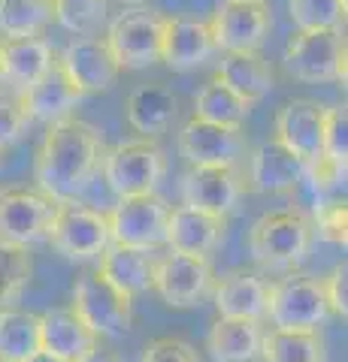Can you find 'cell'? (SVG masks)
Here are the masks:
<instances>
[{
  "mask_svg": "<svg viewBox=\"0 0 348 362\" xmlns=\"http://www.w3.org/2000/svg\"><path fill=\"white\" fill-rule=\"evenodd\" d=\"M215 54L209 25L188 16H164V40H161V64L176 73H188L203 66Z\"/></svg>",
  "mask_w": 348,
  "mask_h": 362,
  "instance_id": "cell-18",
  "label": "cell"
},
{
  "mask_svg": "<svg viewBox=\"0 0 348 362\" xmlns=\"http://www.w3.org/2000/svg\"><path fill=\"white\" fill-rule=\"evenodd\" d=\"M55 66V49L46 37L0 40V85L18 90L40 82Z\"/></svg>",
  "mask_w": 348,
  "mask_h": 362,
  "instance_id": "cell-21",
  "label": "cell"
},
{
  "mask_svg": "<svg viewBox=\"0 0 348 362\" xmlns=\"http://www.w3.org/2000/svg\"><path fill=\"white\" fill-rule=\"evenodd\" d=\"M55 64L79 94H103L118 82V64L112 61L103 37H73L55 54Z\"/></svg>",
  "mask_w": 348,
  "mask_h": 362,
  "instance_id": "cell-13",
  "label": "cell"
},
{
  "mask_svg": "<svg viewBox=\"0 0 348 362\" xmlns=\"http://www.w3.org/2000/svg\"><path fill=\"white\" fill-rule=\"evenodd\" d=\"M224 226L228 221L215 218L206 211H194L188 206H176L167 214V230H164V245L173 254H185V257H206L218 247L224 239Z\"/></svg>",
  "mask_w": 348,
  "mask_h": 362,
  "instance_id": "cell-20",
  "label": "cell"
},
{
  "mask_svg": "<svg viewBox=\"0 0 348 362\" xmlns=\"http://www.w3.org/2000/svg\"><path fill=\"white\" fill-rule=\"evenodd\" d=\"M209 33L215 42V52H261L269 33V9L264 0L257 4H224L209 21Z\"/></svg>",
  "mask_w": 348,
  "mask_h": 362,
  "instance_id": "cell-15",
  "label": "cell"
},
{
  "mask_svg": "<svg viewBox=\"0 0 348 362\" xmlns=\"http://www.w3.org/2000/svg\"><path fill=\"white\" fill-rule=\"evenodd\" d=\"M282 66L291 78L306 85L345 82L342 30H297L282 49Z\"/></svg>",
  "mask_w": 348,
  "mask_h": 362,
  "instance_id": "cell-7",
  "label": "cell"
},
{
  "mask_svg": "<svg viewBox=\"0 0 348 362\" xmlns=\"http://www.w3.org/2000/svg\"><path fill=\"white\" fill-rule=\"evenodd\" d=\"M100 169L118 199L158 194V185L167 175V154L155 139H130L103 151Z\"/></svg>",
  "mask_w": 348,
  "mask_h": 362,
  "instance_id": "cell-4",
  "label": "cell"
},
{
  "mask_svg": "<svg viewBox=\"0 0 348 362\" xmlns=\"http://www.w3.org/2000/svg\"><path fill=\"white\" fill-rule=\"evenodd\" d=\"M70 308L97 338H118L133 323V299L118 293L100 272H82L73 281V302Z\"/></svg>",
  "mask_w": 348,
  "mask_h": 362,
  "instance_id": "cell-9",
  "label": "cell"
},
{
  "mask_svg": "<svg viewBox=\"0 0 348 362\" xmlns=\"http://www.w3.org/2000/svg\"><path fill=\"white\" fill-rule=\"evenodd\" d=\"M228 4H257V0H228Z\"/></svg>",
  "mask_w": 348,
  "mask_h": 362,
  "instance_id": "cell-43",
  "label": "cell"
},
{
  "mask_svg": "<svg viewBox=\"0 0 348 362\" xmlns=\"http://www.w3.org/2000/svg\"><path fill=\"white\" fill-rule=\"evenodd\" d=\"M303 169L288 148L266 139L249 154V187L254 194H291L303 181Z\"/></svg>",
  "mask_w": 348,
  "mask_h": 362,
  "instance_id": "cell-23",
  "label": "cell"
},
{
  "mask_svg": "<svg viewBox=\"0 0 348 362\" xmlns=\"http://www.w3.org/2000/svg\"><path fill=\"white\" fill-rule=\"evenodd\" d=\"M312 223L300 209L264 211L249 230V254L266 272H297L309 257Z\"/></svg>",
  "mask_w": 348,
  "mask_h": 362,
  "instance_id": "cell-2",
  "label": "cell"
},
{
  "mask_svg": "<svg viewBox=\"0 0 348 362\" xmlns=\"http://www.w3.org/2000/svg\"><path fill=\"white\" fill-rule=\"evenodd\" d=\"M164 16L149 6H125L106 21L103 42L118 70H145L161 64Z\"/></svg>",
  "mask_w": 348,
  "mask_h": 362,
  "instance_id": "cell-3",
  "label": "cell"
},
{
  "mask_svg": "<svg viewBox=\"0 0 348 362\" xmlns=\"http://www.w3.org/2000/svg\"><path fill=\"white\" fill-rule=\"evenodd\" d=\"M30 275H33L30 251L0 245V311L13 308L21 299V293L30 284Z\"/></svg>",
  "mask_w": 348,
  "mask_h": 362,
  "instance_id": "cell-33",
  "label": "cell"
},
{
  "mask_svg": "<svg viewBox=\"0 0 348 362\" xmlns=\"http://www.w3.org/2000/svg\"><path fill=\"white\" fill-rule=\"evenodd\" d=\"M52 25V0H0V33L4 40L43 37Z\"/></svg>",
  "mask_w": 348,
  "mask_h": 362,
  "instance_id": "cell-31",
  "label": "cell"
},
{
  "mask_svg": "<svg viewBox=\"0 0 348 362\" xmlns=\"http://www.w3.org/2000/svg\"><path fill=\"white\" fill-rule=\"evenodd\" d=\"M55 251L70 263H91L112 245L106 211L88 206L82 199L58 202L49 226V239Z\"/></svg>",
  "mask_w": 348,
  "mask_h": 362,
  "instance_id": "cell-6",
  "label": "cell"
},
{
  "mask_svg": "<svg viewBox=\"0 0 348 362\" xmlns=\"http://www.w3.org/2000/svg\"><path fill=\"white\" fill-rule=\"evenodd\" d=\"M176 112H179V100L173 94V88L164 82H145L128 94L125 115H128V124L142 139H158L161 133H167Z\"/></svg>",
  "mask_w": 348,
  "mask_h": 362,
  "instance_id": "cell-24",
  "label": "cell"
},
{
  "mask_svg": "<svg viewBox=\"0 0 348 362\" xmlns=\"http://www.w3.org/2000/svg\"><path fill=\"white\" fill-rule=\"evenodd\" d=\"M40 350V314L25 308L0 311V362H25Z\"/></svg>",
  "mask_w": 348,
  "mask_h": 362,
  "instance_id": "cell-30",
  "label": "cell"
},
{
  "mask_svg": "<svg viewBox=\"0 0 348 362\" xmlns=\"http://www.w3.org/2000/svg\"><path fill=\"white\" fill-rule=\"evenodd\" d=\"M28 127L30 121L25 118L18 100L0 90V151H9L13 145H18L28 136Z\"/></svg>",
  "mask_w": 348,
  "mask_h": 362,
  "instance_id": "cell-38",
  "label": "cell"
},
{
  "mask_svg": "<svg viewBox=\"0 0 348 362\" xmlns=\"http://www.w3.org/2000/svg\"><path fill=\"white\" fill-rule=\"evenodd\" d=\"M321 284H324V296H327L330 314L345 320L348 317V266H345V259L330 269L327 278H321Z\"/></svg>",
  "mask_w": 348,
  "mask_h": 362,
  "instance_id": "cell-39",
  "label": "cell"
},
{
  "mask_svg": "<svg viewBox=\"0 0 348 362\" xmlns=\"http://www.w3.org/2000/svg\"><path fill=\"white\" fill-rule=\"evenodd\" d=\"M330 317L321 278L306 272H288L269 284L266 320L273 329H321Z\"/></svg>",
  "mask_w": 348,
  "mask_h": 362,
  "instance_id": "cell-5",
  "label": "cell"
},
{
  "mask_svg": "<svg viewBox=\"0 0 348 362\" xmlns=\"http://www.w3.org/2000/svg\"><path fill=\"white\" fill-rule=\"evenodd\" d=\"M324 112H327V106H321L318 100H309V97L288 100V103L276 109V118H273L276 136L273 139L294 154L303 166L315 163L321 157Z\"/></svg>",
  "mask_w": 348,
  "mask_h": 362,
  "instance_id": "cell-14",
  "label": "cell"
},
{
  "mask_svg": "<svg viewBox=\"0 0 348 362\" xmlns=\"http://www.w3.org/2000/svg\"><path fill=\"white\" fill-rule=\"evenodd\" d=\"M97 272L103 275L112 287L125 296L137 299L142 293L152 290L155 281V263L158 257L152 251H133V247H121V245H109L97 259Z\"/></svg>",
  "mask_w": 348,
  "mask_h": 362,
  "instance_id": "cell-26",
  "label": "cell"
},
{
  "mask_svg": "<svg viewBox=\"0 0 348 362\" xmlns=\"http://www.w3.org/2000/svg\"><path fill=\"white\" fill-rule=\"evenodd\" d=\"M179 194H182V206L228 221L240 209L245 181L237 166H188Z\"/></svg>",
  "mask_w": 348,
  "mask_h": 362,
  "instance_id": "cell-12",
  "label": "cell"
},
{
  "mask_svg": "<svg viewBox=\"0 0 348 362\" xmlns=\"http://www.w3.org/2000/svg\"><path fill=\"white\" fill-rule=\"evenodd\" d=\"M249 112L252 106L245 100H240L230 88H224L218 78H209L194 94V115L191 118L218 124V127H228V130H242V124L249 121Z\"/></svg>",
  "mask_w": 348,
  "mask_h": 362,
  "instance_id": "cell-29",
  "label": "cell"
},
{
  "mask_svg": "<svg viewBox=\"0 0 348 362\" xmlns=\"http://www.w3.org/2000/svg\"><path fill=\"white\" fill-rule=\"evenodd\" d=\"M100 347V338L79 320L70 305L40 314V350L61 362H79Z\"/></svg>",
  "mask_w": 348,
  "mask_h": 362,
  "instance_id": "cell-19",
  "label": "cell"
},
{
  "mask_svg": "<svg viewBox=\"0 0 348 362\" xmlns=\"http://www.w3.org/2000/svg\"><path fill=\"white\" fill-rule=\"evenodd\" d=\"M288 16L297 30H342L345 0H288Z\"/></svg>",
  "mask_w": 348,
  "mask_h": 362,
  "instance_id": "cell-34",
  "label": "cell"
},
{
  "mask_svg": "<svg viewBox=\"0 0 348 362\" xmlns=\"http://www.w3.org/2000/svg\"><path fill=\"white\" fill-rule=\"evenodd\" d=\"M25 362H61V359H55V356H49V354H46V350H37V354H33V356H28Z\"/></svg>",
  "mask_w": 348,
  "mask_h": 362,
  "instance_id": "cell-41",
  "label": "cell"
},
{
  "mask_svg": "<svg viewBox=\"0 0 348 362\" xmlns=\"http://www.w3.org/2000/svg\"><path fill=\"white\" fill-rule=\"evenodd\" d=\"M52 21L73 37H100L109 21V0H52Z\"/></svg>",
  "mask_w": 348,
  "mask_h": 362,
  "instance_id": "cell-32",
  "label": "cell"
},
{
  "mask_svg": "<svg viewBox=\"0 0 348 362\" xmlns=\"http://www.w3.org/2000/svg\"><path fill=\"white\" fill-rule=\"evenodd\" d=\"M212 284H215V272L206 257H185L170 251L155 263L152 290L170 308H194L212 293Z\"/></svg>",
  "mask_w": 348,
  "mask_h": 362,
  "instance_id": "cell-11",
  "label": "cell"
},
{
  "mask_svg": "<svg viewBox=\"0 0 348 362\" xmlns=\"http://www.w3.org/2000/svg\"><path fill=\"white\" fill-rule=\"evenodd\" d=\"M176 145L188 166H237L245 154L242 130H228L197 118L182 124Z\"/></svg>",
  "mask_w": 348,
  "mask_h": 362,
  "instance_id": "cell-16",
  "label": "cell"
},
{
  "mask_svg": "<svg viewBox=\"0 0 348 362\" xmlns=\"http://www.w3.org/2000/svg\"><path fill=\"white\" fill-rule=\"evenodd\" d=\"M79 362H121V359H118V354H112V350L97 347L94 354H88V356H85V359H79Z\"/></svg>",
  "mask_w": 348,
  "mask_h": 362,
  "instance_id": "cell-40",
  "label": "cell"
},
{
  "mask_svg": "<svg viewBox=\"0 0 348 362\" xmlns=\"http://www.w3.org/2000/svg\"><path fill=\"white\" fill-rule=\"evenodd\" d=\"M312 223V235H318L321 242L336 245V247H345V230H348V209H345V199H327L315 206V218L309 221Z\"/></svg>",
  "mask_w": 348,
  "mask_h": 362,
  "instance_id": "cell-35",
  "label": "cell"
},
{
  "mask_svg": "<svg viewBox=\"0 0 348 362\" xmlns=\"http://www.w3.org/2000/svg\"><path fill=\"white\" fill-rule=\"evenodd\" d=\"M116 4H121V6H142V0H116Z\"/></svg>",
  "mask_w": 348,
  "mask_h": 362,
  "instance_id": "cell-42",
  "label": "cell"
},
{
  "mask_svg": "<svg viewBox=\"0 0 348 362\" xmlns=\"http://www.w3.org/2000/svg\"><path fill=\"white\" fill-rule=\"evenodd\" d=\"M58 202L37 187H0V245L30 251L49 239Z\"/></svg>",
  "mask_w": 348,
  "mask_h": 362,
  "instance_id": "cell-8",
  "label": "cell"
},
{
  "mask_svg": "<svg viewBox=\"0 0 348 362\" xmlns=\"http://www.w3.org/2000/svg\"><path fill=\"white\" fill-rule=\"evenodd\" d=\"M140 362H203L200 350L179 335H158L145 341Z\"/></svg>",
  "mask_w": 348,
  "mask_h": 362,
  "instance_id": "cell-37",
  "label": "cell"
},
{
  "mask_svg": "<svg viewBox=\"0 0 348 362\" xmlns=\"http://www.w3.org/2000/svg\"><path fill=\"white\" fill-rule=\"evenodd\" d=\"M21 112H25V118L33 124H55V121H64L70 118V112L79 106L82 94L73 88V82L61 73V66L55 64L52 70L40 78V82H33L30 88L18 90L16 94Z\"/></svg>",
  "mask_w": 348,
  "mask_h": 362,
  "instance_id": "cell-22",
  "label": "cell"
},
{
  "mask_svg": "<svg viewBox=\"0 0 348 362\" xmlns=\"http://www.w3.org/2000/svg\"><path fill=\"white\" fill-rule=\"evenodd\" d=\"M103 157V136L91 121L64 118L49 124L37 157H33V181L55 202L79 199L91 185Z\"/></svg>",
  "mask_w": 348,
  "mask_h": 362,
  "instance_id": "cell-1",
  "label": "cell"
},
{
  "mask_svg": "<svg viewBox=\"0 0 348 362\" xmlns=\"http://www.w3.org/2000/svg\"><path fill=\"white\" fill-rule=\"evenodd\" d=\"M321 157L336 166H345V157H348V112H345V106H327V112H324Z\"/></svg>",
  "mask_w": 348,
  "mask_h": 362,
  "instance_id": "cell-36",
  "label": "cell"
},
{
  "mask_svg": "<svg viewBox=\"0 0 348 362\" xmlns=\"http://www.w3.org/2000/svg\"><path fill=\"white\" fill-rule=\"evenodd\" d=\"M261 362H327L321 329H269L261 341Z\"/></svg>",
  "mask_w": 348,
  "mask_h": 362,
  "instance_id": "cell-28",
  "label": "cell"
},
{
  "mask_svg": "<svg viewBox=\"0 0 348 362\" xmlns=\"http://www.w3.org/2000/svg\"><path fill=\"white\" fill-rule=\"evenodd\" d=\"M212 302H215L218 317L228 320H252L264 323L266 320V296H269V281L261 278L257 272L249 269H233L221 275L212 284Z\"/></svg>",
  "mask_w": 348,
  "mask_h": 362,
  "instance_id": "cell-17",
  "label": "cell"
},
{
  "mask_svg": "<svg viewBox=\"0 0 348 362\" xmlns=\"http://www.w3.org/2000/svg\"><path fill=\"white\" fill-rule=\"evenodd\" d=\"M264 326L252 320L215 317L206 332V350L215 362H257L261 359Z\"/></svg>",
  "mask_w": 348,
  "mask_h": 362,
  "instance_id": "cell-27",
  "label": "cell"
},
{
  "mask_svg": "<svg viewBox=\"0 0 348 362\" xmlns=\"http://www.w3.org/2000/svg\"><path fill=\"white\" fill-rule=\"evenodd\" d=\"M224 88H230L240 100L249 106L261 103V100L273 90V66L261 52H230L221 54L215 66V76Z\"/></svg>",
  "mask_w": 348,
  "mask_h": 362,
  "instance_id": "cell-25",
  "label": "cell"
},
{
  "mask_svg": "<svg viewBox=\"0 0 348 362\" xmlns=\"http://www.w3.org/2000/svg\"><path fill=\"white\" fill-rule=\"evenodd\" d=\"M167 214H170V206H167V199L161 194L118 199L116 209L106 211L109 239L112 245L155 254L158 247H164Z\"/></svg>",
  "mask_w": 348,
  "mask_h": 362,
  "instance_id": "cell-10",
  "label": "cell"
}]
</instances>
